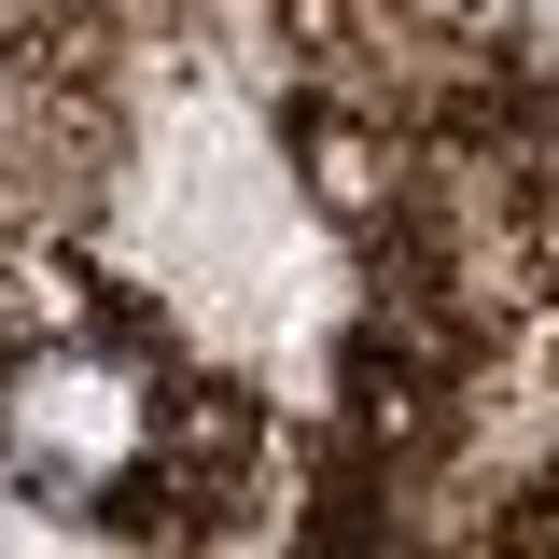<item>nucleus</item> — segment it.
Listing matches in <instances>:
<instances>
[{"label": "nucleus", "mask_w": 559, "mask_h": 559, "mask_svg": "<svg viewBox=\"0 0 559 559\" xmlns=\"http://www.w3.org/2000/svg\"><path fill=\"white\" fill-rule=\"evenodd\" d=\"M238 462V433L210 448V378L154 322L112 308H0V476L84 503V518H140V489Z\"/></svg>", "instance_id": "1"}]
</instances>
